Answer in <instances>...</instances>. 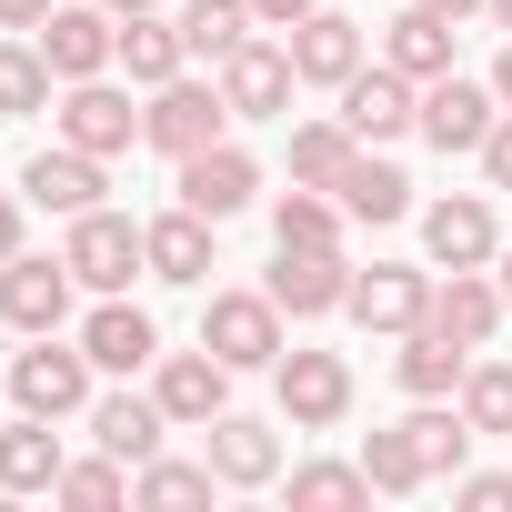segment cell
<instances>
[{"mask_svg": "<svg viewBox=\"0 0 512 512\" xmlns=\"http://www.w3.org/2000/svg\"><path fill=\"white\" fill-rule=\"evenodd\" d=\"M61 262L81 272V292H131V282L151 272V251H141V221H131V211L91 201V211H71V241H61Z\"/></svg>", "mask_w": 512, "mask_h": 512, "instance_id": "obj_1", "label": "cell"}, {"mask_svg": "<svg viewBox=\"0 0 512 512\" xmlns=\"http://www.w3.org/2000/svg\"><path fill=\"white\" fill-rule=\"evenodd\" d=\"M141 141L161 151V161H191V151H211V141H231V101H221V81H161L151 91V111H141Z\"/></svg>", "mask_w": 512, "mask_h": 512, "instance_id": "obj_2", "label": "cell"}, {"mask_svg": "<svg viewBox=\"0 0 512 512\" xmlns=\"http://www.w3.org/2000/svg\"><path fill=\"white\" fill-rule=\"evenodd\" d=\"M91 352L81 342H51V332H31V352H11V402L21 412H41V422H71V412H91Z\"/></svg>", "mask_w": 512, "mask_h": 512, "instance_id": "obj_3", "label": "cell"}, {"mask_svg": "<svg viewBox=\"0 0 512 512\" xmlns=\"http://www.w3.org/2000/svg\"><path fill=\"white\" fill-rule=\"evenodd\" d=\"M282 322H292V312H282L272 292H211V302H201V342H211L231 372H272V362L292 352Z\"/></svg>", "mask_w": 512, "mask_h": 512, "instance_id": "obj_4", "label": "cell"}, {"mask_svg": "<svg viewBox=\"0 0 512 512\" xmlns=\"http://www.w3.org/2000/svg\"><path fill=\"white\" fill-rule=\"evenodd\" d=\"M71 292H81V272L61 262V251H51V262H41V251H11V262H0V322H11L21 342L31 332H61L71 322Z\"/></svg>", "mask_w": 512, "mask_h": 512, "instance_id": "obj_5", "label": "cell"}, {"mask_svg": "<svg viewBox=\"0 0 512 512\" xmlns=\"http://www.w3.org/2000/svg\"><path fill=\"white\" fill-rule=\"evenodd\" d=\"M292 91H302L292 41H262V31H251V41L221 61V101H231V121H292Z\"/></svg>", "mask_w": 512, "mask_h": 512, "instance_id": "obj_6", "label": "cell"}, {"mask_svg": "<svg viewBox=\"0 0 512 512\" xmlns=\"http://www.w3.org/2000/svg\"><path fill=\"white\" fill-rule=\"evenodd\" d=\"M41 41V61H51V81H101L111 61H121V21L101 11V0H61V11L31 31Z\"/></svg>", "mask_w": 512, "mask_h": 512, "instance_id": "obj_7", "label": "cell"}, {"mask_svg": "<svg viewBox=\"0 0 512 512\" xmlns=\"http://www.w3.org/2000/svg\"><path fill=\"white\" fill-rule=\"evenodd\" d=\"M151 402L171 412V432H201V422H221L231 412V362L201 342V352H161L151 362Z\"/></svg>", "mask_w": 512, "mask_h": 512, "instance_id": "obj_8", "label": "cell"}, {"mask_svg": "<svg viewBox=\"0 0 512 512\" xmlns=\"http://www.w3.org/2000/svg\"><path fill=\"white\" fill-rule=\"evenodd\" d=\"M342 121H352V141H402V131H422V81H402L392 61H362L352 81H342Z\"/></svg>", "mask_w": 512, "mask_h": 512, "instance_id": "obj_9", "label": "cell"}, {"mask_svg": "<svg viewBox=\"0 0 512 512\" xmlns=\"http://www.w3.org/2000/svg\"><path fill=\"white\" fill-rule=\"evenodd\" d=\"M51 121H61V141L91 151V161H121V151L141 141V111H131V91H111V71H101V81H71Z\"/></svg>", "mask_w": 512, "mask_h": 512, "instance_id": "obj_10", "label": "cell"}, {"mask_svg": "<svg viewBox=\"0 0 512 512\" xmlns=\"http://www.w3.org/2000/svg\"><path fill=\"white\" fill-rule=\"evenodd\" d=\"M272 382H282V422L292 432H332L352 412V362L342 352H282Z\"/></svg>", "mask_w": 512, "mask_h": 512, "instance_id": "obj_11", "label": "cell"}, {"mask_svg": "<svg viewBox=\"0 0 512 512\" xmlns=\"http://www.w3.org/2000/svg\"><path fill=\"white\" fill-rule=\"evenodd\" d=\"M492 121H502V91H492V81H462V71L422 81V141H432V151H482Z\"/></svg>", "mask_w": 512, "mask_h": 512, "instance_id": "obj_12", "label": "cell"}, {"mask_svg": "<svg viewBox=\"0 0 512 512\" xmlns=\"http://www.w3.org/2000/svg\"><path fill=\"white\" fill-rule=\"evenodd\" d=\"M362 61H372V31H362L352 11H332V0H322L312 21H292V71H302L312 91H342Z\"/></svg>", "mask_w": 512, "mask_h": 512, "instance_id": "obj_13", "label": "cell"}, {"mask_svg": "<svg viewBox=\"0 0 512 512\" xmlns=\"http://www.w3.org/2000/svg\"><path fill=\"white\" fill-rule=\"evenodd\" d=\"M362 332H412V322H432V272H412V262H372V272H352V302H342Z\"/></svg>", "mask_w": 512, "mask_h": 512, "instance_id": "obj_14", "label": "cell"}, {"mask_svg": "<svg viewBox=\"0 0 512 512\" xmlns=\"http://www.w3.org/2000/svg\"><path fill=\"white\" fill-rule=\"evenodd\" d=\"M262 292H272L292 322H322V312H342V302H352V262H342V251H272Z\"/></svg>", "mask_w": 512, "mask_h": 512, "instance_id": "obj_15", "label": "cell"}, {"mask_svg": "<svg viewBox=\"0 0 512 512\" xmlns=\"http://www.w3.org/2000/svg\"><path fill=\"white\" fill-rule=\"evenodd\" d=\"M181 201H191L201 221H231V211L262 201V161H251L241 141H211V151H191V161H181Z\"/></svg>", "mask_w": 512, "mask_h": 512, "instance_id": "obj_16", "label": "cell"}, {"mask_svg": "<svg viewBox=\"0 0 512 512\" xmlns=\"http://www.w3.org/2000/svg\"><path fill=\"white\" fill-rule=\"evenodd\" d=\"M422 251L442 272H482L492 251H502V231H492V201L482 191H452V201H432L422 211Z\"/></svg>", "mask_w": 512, "mask_h": 512, "instance_id": "obj_17", "label": "cell"}, {"mask_svg": "<svg viewBox=\"0 0 512 512\" xmlns=\"http://www.w3.org/2000/svg\"><path fill=\"white\" fill-rule=\"evenodd\" d=\"M81 352H91L101 372H151V362H161V322H151L131 292H101V312L81 322Z\"/></svg>", "mask_w": 512, "mask_h": 512, "instance_id": "obj_18", "label": "cell"}, {"mask_svg": "<svg viewBox=\"0 0 512 512\" xmlns=\"http://www.w3.org/2000/svg\"><path fill=\"white\" fill-rule=\"evenodd\" d=\"M201 452H211V472H221L231 492H262V482H282V432H272V422H241V412H221V422H201Z\"/></svg>", "mask_w": 512, "mask_h": 512, "instance_id": "obj_19", "label": "cell"}, {"mask_svg": "<svg viewBox=\"0 0 512 512\" xmlns=\"http://www.w3.org/2000/svg\"><path fill=\"white\" fill-rule=\"evenodd\" d=\"M211 231H221V221H201L191 201L151 211V221H141V251H151V282H181V292H191V282H211Z\"/></svg>", "mask_w": 512, "mask_h": 512, "instance_id": "obj_20", "label": "cell"}, {"mask_svg": "<svg viewBox=\"0 0 512 512\" xmlns=\"http://www.w3.org/2000/svg\"><path fill=\"white\" fill-rule=\"evenodd\" d=\"M502 312H512V302H502L492 272H452V282H432V332H452L462 352H482V342L502 332Z\"/></svg>", "mask_w": 512, "mask_h": 512, "instance_id": "obj_21", "label": "cell"}, {"mask_svg": "<svg viewBox=\"0 0 512 512\" xmlns=\"http://www.w3.org/2000/svg\"><path fill=\"white\" fill-rule=\"evenodd\" d=\"M462 372H472V352H462L452 332H432V322H412V332H402V352H392V382H402L412 402H452V392H462Z\"/></svg>", "mask_w": 512, "mask_h": 512, "instance_id": "obj_22", "label": "cell"}, {"mask_svg": "<svg viewBox=\"0 0 512 512\" xmlns=\"http://www.w3.org/2000/svg\"><path fill=\"white\" fill-rule=\"evenodd\" d=\"M101 191H111V181H101V161H91V151H71V141H61V151H31V171H21V201H41V211H61V221H71V211H91Z\"/></svg>", "mask_w": 512, "mask_h": 512, "instance_id": "obj_23", "label": "cell"}, {"mask_svg": "<svg viewBox=\"0 0 512 512\" xmlns=\"http://www.w3.org/2000/svg\"><path fill=\"white\" fill-rule=\"evenodd\" d=\"M161 432H171V412H161L151 392H101V402H91V442H101V452H121L131 472L161 452Z\"/></svg>", "mask_w": 512, "mask_h": 512, "instance_id": "obj_24", "label": "cell"}, {"mask_svg": "<svg viewBox=\"0 0 512 512\" xmlns=\"http://www.w3.org/2000/svg\"><path fill=\"white\" fill-rule=\"evenodd\" d=\"M452 31H462V21H442V11L412 0L402 21H382V61H392L402 81H442V71H452Z\"/></svg>", "mask_w": 512, "mask_h": 512, "instance_id": "obj_25", "label": "cell"}, {"mask_svg": "<svg viewBox=\"0 0 512 512\" xmlns=\"http://www.w3.org/2000/svg\"><path fill=\"white\" fill-rule=\"evenodd\" d=\"M61 432L41 422V412H21V422H0V492H51L61 482Z\"/></svg>", "mask_w": 512, "mask_h": 512, "instance_id": "obj_26", "label": "cell"}, {"mask_svg": "<svg viewBox=\"0 0 512 512\" xmlns=\"http://www.w3.org/2000/svg\"><path fill=\"white\" fill-rule=\"evenodd\" d=\"M121 71H131V91H161V81H181V71H191V41H181V21H161V11L121 21Z\"/></svg>", "mask_w": 512, "mask_h": 512, "instance_id": "obj_27", "label": "cell"}, {"mask_svg": "<svg viewBox=\"0 0 512 512\" xmlns=\"http://www.w3.org/2000/svg\"><path fill=\"white\" fill-rule=\"evenodd\" d=\"M332 201H342L352 221H402V211H412V181H402V161H382V151L362 141V151H352V171L332 181Z\"/></svg>", "mask_w": 512, "mask_h": 512, "instance_id": "obj_28", "label": "cell"}, {"mask_svg": "<svg viewBox=\"0 0 512 512\" xmlns=\"http://www.w3.org/2000/svg\"><path fill=\"white\" fill-rule=\"evenodd\" d=\"M342 201L332 191H312V181H292L282 201H272V251H342Z\"/></svg>", "mask_w": 512, "mask_h": 512, "instance_id": "obj_29", "label": "cell"}, {"mask_svg": "<svg viewBox=\"0 0 512 512\" xmlns=\"http://www.w3.org/2000/svg\"><path fill=\"white\" fill-rule=\"evenodd\" d=\"M402 432H412V452H422V472H432V482H442V472H462V462H472V442H482V432L462 422V402H412V412H402Z\"/></svg>", "mask_w": 512, "mask_h": 512, "instance_id": "obj_30", "label": "cell"}, {"mask_svg": "<svg viewBox=\"0 0 512 512\" xmlns=\"http://www.w3.org/2000/svg\"><path fill=\"white\" fill-rule=\"evenodd\" d=\"M251 31H262V11H251V0H181V41H191V61H231Z\"/></svg>", "mask_w": 512, "mask_h": 512, "instance_id": "obj_31", "label": "cell"}, {"mask_svg": "<svg viewBox=\"0 0 512 512\" xmlns=\"http://www.w3.org/2000/svg\"><path fill=\"white\" fill-rule=\"evenodd\" d=\"M31 111H51V61L31 31H0V121H31Z\"/></svg>", "mask_w": 512, "mask_h": 512, "instance_id": "obj_32", "label": "cell"}, {"mask_svg": "<svg viewBox=\"0 0 512 512\" xmlns=\"http://www.w3.org/2000/svg\"><path fill=\"white\" fill-rule=\"evenodd\" d=\"M352 151H362V141H352V121H342V111H332V121H292V181L332 191V181L352 171Z\"/></svg>", "mask_w": 512, "mask_h": 512, "instance_id": "obj_33", "label": "cell"}, {"mask_svg": "<svg viewBox=\"0 0 512 512\" xmlns=\"http://www.w3.org/2000/svg\"><path fill=\"white\" fill-rule=\"evenodd\" d=\"M211 482H221V472H211V452H201V462H171V452H151V462L131 472V502H161V512H181V502H211Z\"/></svg>", "mask_w": 512, "mask_h": 512, "instance_id": "obj_34", "label": "cell"}, {"mask_svg": "<svg viewBox=\"0 0 512 512\" xmlns=\"http://www.w3.org/2000/svg\"><path fill=\"white\" fill-rule=\"evenodd\" d=\"M51 502H71V512H111V502H131V462H121V452H91V462H61Z\"/></svg>", "mask_w": 512, "mask_h": 512, "instance_id": "obj_35", "label": "cell"}, {"mask_svg": "<svg viewBox=\"0 0 512 512\" xmlns=\"http://www.w3.org/2000/svg\"><path fill=\"white\" fill-rule=\"evenodd\" d=\"M452 402H462V422H472L482 442H512V362H472Z\"/></svg>", "mask_w": 512, "mask_h": 512, "instance_id": "obj_36", "label": "cell"}, {"mask_svg": "<svg viewBox=\"0 0 512 512\" xmlns=\"http://www.w3.org/2000/svg\"><path fill=\"white\" fill-rule=\"evenodd\" d=\"M292 502L302 512H352V502H372V472L362 462H302L292 472Z\"/></svg>", "mask_w": 512, "mask_h": 512, "instance_id": "obj_37", "label": "cell"}, {"mask_svg": "<svg viewBox=\"0 0 512 512\" xmlns=\"http://www.w3.org/2000/svg\"><path fill=\"white\" fill-rule=\"evenodd\" d=\"M362 472H372V492H422L432 472H422V452H412V432L392 422V432H372L362 442Z\"/></svg>", "mask_w": 512, "mask_h": 512, "instance_id": "obj_38", "label": "cell"}, {"mask_svg": "<svg viewBox=\"0 0 512 512\" xmlns=\"http://www.w3.org/2000/svg\"><path fill=\"white\" fill-rule=\"evenodd\" d=\"M452 502H472V512H512V472H452Z\"/></svg>", "mask_w": 512, "mask_h": 512, "instance_id": "obj_39", "label": "cell"}, {"mask_svg": "<svg viewBox=\"0 0 512 512\" xmlns=\"http://www.w3.org/2000/svg\"><path fill=\"white\" fill-rule=\"evenodd\" d=\"M472 161H482V181H492V191H512V111L492 121V141H482Z\"/></svg>", "mask_w": 512, "mask_h": 512, "instance_id": "obj_40", "label": "cell"}, {"mask_svg": "<svg viewBox=\"0 0 512 512\" xmlns=\"http://www.w3.org/2000/svg\"><path fill=\"white\" fill-rule=\"evenodd\" d=\"M51 11H61V0H0V31H41Z\"/></svg>", "mask_w": 512, "mask_h": 512, "instance_id": "obj_41", "label": "cell"}, {"mask_svg": "<svg viewBox=\"0 0 512 512\" xmlns=\"http://www.w3.org/2000/svg\"><path fill=\"white\" fill-rule=\"evenodd\" d=\"M251 11H262V31H292V21H312L322 0H251Z\"/></svg>", "mask_w": 512, "mask_h": 512, "instance_id": "obj_42", "label": "cell"}, {"mask_svg": "<svg viewBox=\"0 0 512 512\" xmlns=\"http://www.w3.org/2000/svg\"><path fill=\"white\" fill-rule=\"evenodd\" d=\"M11 251H21V201L0 191V262H11Z\"/></svg>", "mask_w": 512, "mask_h": 512, "instance_id": "obj_43", "label": "cell"}, {"mask_svg": "<svg viewBox=\"0 0 512 512\" xmlns=\"http://www.w3.org/2000/svg\"><path fill=\"white\" fill-rule=\"evenodd\" d=\"M492 91H502V111H512V41H502V61H492Z\"/></svg>", "mask_w": 512, "mask_h": 512, "instance_id": "obj_44", "label": "cell"}, {"mask_svg": "<svg viewBox=\"0 0 512 512\" xmlns=\"http://www.w3.org/2000/svg\"><path fill=\"white\" fill-rule=\"evenodd\" d=\"M422 11H442V21H472V11H482V0H422Z\"/></svg>", "mask_w": 512, "mask_h": 512, "instance_id": "obj_45", "label": "cell"}, {"mask_svg": "<svg viewBox=\"0 0 512 512\" xmlns=\"http://www.w3.org/2000/svg\"><path fill=\"white\" fill-rule=\"evenodd\" d=\"M101 11H111V21H141V11H161V0H101Z\"/></svg>", "mask_w": 512, "mask_h": 512, "instance_id": "obj_46", "label": "cell"}, {"mask_svg": "<svg viewBox=\"0 0 512 512\" xmlns=\"http://www.w3.org/2000/svg\"><path fill=\"white\" fill-rule=\"evenodd\" d=\"M482 11H492V31H502V41H512V0H482Z\"/></svg>", "mask_w": 512, "mask_h": 512, "instance_id": "obj_47", "label": "cell"}, {"mask_svg": "<svg viewBox=\"0 0 512 512\" xmlns=\"http://www.w3.org/2000/svg\"><path fill=\"white\" fill-rule=\"evenodd\" d=\"M492 262H502V302H512V241H502V251H492Z\"/></svg>", "mask_w": 512, "mask_h": 512, "instance_id": "obj_48", "label": "cell"}]
</instances>
